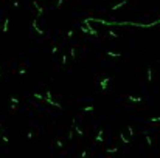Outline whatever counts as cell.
<instances>
[{
    "label": "cell",
    "mask_w": 160,
    "mask_h": 158,
    "mask_svg": "<svg viewBox=\"0 0 160 158\" xmlns=\"http://www.w3.org/2000/svg\"><path fill=\"white\" fill-rule=\"evenodd\" d=\"M128 99H129L131 102H141V101H143V98H140V96H132V95H129Z\"/></svg>",
    "instance_id": "obj_4"
},
{
    "label": "cell",
    "mask_w": 160,
    "mask_h": 158,
    "mask_svg": "<svg viewBox=\"0 0 160 158\" xmlns=\"http://www.w3.org/2000/svg\"><path fill=\"white\" fill-rule=\"evenodd\" d=\"M149 123H160V116H154V118H149Z\"/></svg>",
    "instance_id": "obj_11"
},
{
    "label": "cell",
    "mask_w": 160,
    "mask_h": 158,
    "mask_svg": "<svg viewBox=\"0 0 160 158\" xmlns=\"http://www.w3.org/2000/svg\"><path fill=\"white\" fill-rule=\"evenodd\" d=\"M33 28H34V30L38 31V34H41V36L44 34V31L41 30V28H39V25H38V20H33Z\"/></svg>",
    "instance_id": "obj_5"
},
{
    "label": "cell",
    "mask_w": 160,
    "mask_h": 158,
    "mask_svg": "<svg viewBox=\"0 0 160 158\" xmlns=\"http://www.w3.org/2000/svg\"><path fill=\"white\" fill-rule=\"evenodd\" d=\"M107 54L110 56V58H120V56H121L120 53H113V51H107Z\"/></svg>",
    "instance_id": "obj_8"
},
{
    "label": "cell",
    "mask_w": 160,
    "mask_h": 158,
    "mask_svg": "<svg viewBox=\"0 0 160 158\" xmlns=\"http://www.w3.org/2000/svg\"><path fill=\"white\" fill-rule=\"evenodd\" d=\"M75 136V133H73V130H70V132H68V139H72Z\"/></svg>",
    "instance_id": "obj_22"
},
{
    "label": "cell",
    "mask_w": 160,
    "mask_h": 158,
    "mask_svg": "<svg viewBox=\"0 0 160 158\" xmlns=\"http://www.w3.org/2000/svg\"><path fill=\"white\" fill-rule=\"evenodd\" d=\"M128 132H129L131 136H134V129H132V127H128Z\"/></svg>",
    "instance_id": "obj_19"
},
{
    "label": "cell",
    "mask_w": 160,
    "mask_h": 158,
    "mask_svg": "<svg viewBox=\"0 0 160 158\" xmlns=\"http://www.w3.org/2000/svg\"><path fill=\"white\" fill-rule=\"evenodd\" d=\"M110 79H112V78H109V76L103 78V79L100 81V88H101V90H106V88H107V84L110 82Z\"/></svg>",
    "instance_id": "obj_2"
},
{
    "label": "cell",
    "mask_w": 160,
    "mask_h": 158,
    "mask_svg": "<svg viewBox=\"0 0 160 158\" xmlns=\"http://www.w3.org/2000/svg\"><path fill=\"white\" fill-rule=\"evenodd\" d=\"M126 3H128V0H121V2H120V3H117V5H113V6H112V9H113V11H115V9H118V8L124 6V5H126Z\"/></svg>",
    "instance_id": "obj_6"
},
{
    "label": "cell",
    "mask_w": 160,
    "mask_h": 158,
    "mask_svg": "<svg viewBox=\"0 0 160 158\" xmlns=\"http://www.w3.org/2000/svg\"><path fill=\"white\" fill-rule=\"evenodd\" d=\"M107 34L112 37V39H117V37H118V34H117V33H113L112 30H109V33H107Z\"/></svg>",
    "instance_id": "obj_12"
},
{
    "label": "cell",
    "mask_w": 160,
    "mask_h": 158,
    "mask_svg": "<svg viewBox=\"0 0 160 158\" xmlns=\"http://www.w3.org/2000/svg\"><path fill=\"white\" fill-rule=\"evenodd\" d=\"M44 99H45V101L48 102L50 106H55V107H59V109H62V106L59 104V102H55V101H53V98H51V93H50V91H47V93H45V96H44Z\"/></svg>",
    "instance_id": "obj_1"
},
{
    "label": "cell",
    "mask_w": 160,
    "mask_h": 158,
    "mask_svg": "<svg viewBox=\"0 0 160 158\" xmlns=\"http://www.w3.org/2000/svg\"><path fill=\"white\" fill-rule=\"evenodd\" d=\"M83 112H86V113H89V112H93V106H87V107H84Z\"/></svg>",
    "instance_id": "obj_9"
},
{
    "label": "cell",
    "mask_w": 160,
    "mask_h": 158,
    "mask_svg": "<svg viewBox=\"0 0 160 158\" xmlns=\"http://www.w3.org/2000/svg\"><path fill=\"white\" fill-rule=\"evenodd\" d=\"M118 152V147H112V149H107V154H115Z\"/></svg>",
    "instance_id": "obj_14"
},
{
    "label": "cell",
    "mask_w": 160,
    "mask_h": 158,
    "mask_svg": "<svg viewBox=\"0 0 160 158\" xmlns=\"http://www.w3.org/2000/svg\"><path fill=\"white\" fill-rule=\"evenodd\" d=\"M61 64H62V65H65V64H67V56H65V54L62 56V59H61Z\"/></svg>",
    "instance_id": "obj_17"
},
{
    "label": "cell",
    "mask_w": 160,
    "mask_h": 158,
    "mask_svg": "<svg viewBox=\"0 0 160 158\" xmlns=\"http://www.w3.org/2000/svg\"><path fill=\"white\" fill-rule=\"evenodd\" d=\"M145 135H146V133H145ZM146 141H148V144H149V146H152V139H151V136H148V135H146Z\"/></svg>",
    "instance_id": "obj_18"
},
{
    "label": "cell",
    "mask_w": 160,
    "mask_h": 158,
    "mask_svg": "<svg viewBox=\"0 0 160 158\" xmlns=\"http://www.w3.org/2000/svg\"><path fill=\"white\" fill-rule=\"evenodd\" d=\"M67 37H73V30H68L67 31Z\"/></svg>",
    "instance_id": "obj_21"
},
{
    "label": "cell",
    "mask_w": 160,
    "mask_h": 158,
    "mask_svg": "<svg viewBox=\"0 0 160 158\" xmlns=\"http://www.w3.org/2000/svg\"><path fill=\"white\" fill-rule=\"evenodd\" d=\"M58 50H59V48H58L56 45H55V46H51V54H56V53H58Z\"/></svg>",
    "instance_id": "obj_16"
},
{
    "label": "cell",
    "mask_w": 160,
    "mask_h": 158,
    "mask_svg": "<svg viewBox=\"0 0 160 158\" xmlns=\"http://www.w3.org/2000/svg\"><path fill=\"white\" fill-rule=\"evenodd\" d=\"M103 135H104V130L101 129V130H100V132H98V136H96L95 139H96V141H98V143H101V141H103V139H104V138H103Z\"/></svg>",
    "instance_id": "obj_7"
},
{
    "label": "cell",
    "mask_w": 160,
    "mask_h": 158,
    "mask_svg": "<svg viewBox=\"0 0 160 158\" xmlns=\"http://www.w3.org/2000/svg\"><path fill=\"white\" fill-rule=\"evenodd\" d=\"M70 56H72V59H75V58H76V50H75V48L70 50Z\"/></svg>",
    "instance_id": "obj_15"
},
{
    "label": "cell",
    "mask_w": 160,
    "mask_h": 158,
    "mask_svg": "<svg viewBox=\"0 0 160 158\" xmlns=\"http://www.w3.org/2000/svg\"><path fill=\"white\" fill-rule=\"evenodd\" d=\"M34 98H38V99H44V96H42V95H39V93H36V95H34Z\"/></svg>",
    "instance_id": "obj_24"
},
{
    "label": "cell",
    "mask_w": 160,
    "mask_h": 158,
    "mask_svg": "<svg viewBox=\"0 0 160 158\" xmlns=\"http://www.w3.org/2000/svg\"><path fill=\"white\" fill-rule=\"evenodd\" d=\"M120 136H121V141H123V143H124V144H129V139H128V138H126V136H124V135H123V133H121V135H120Z\"/></svg>",
    "instance_id": "obj_13"
},
{
    "label": "cell",
    "mask_w": 160,
    "mask_h": 158,
    "mask_svg": "<svg viewBox=\"0 0 160 158\" xmlns=\"http://www.w3.org/2000/svg\"><path fill=\"white\" fill-rule=\"evenodd\" d=\"M56 146H58V147L61 149V147H62V146H64V144H62V141H61V139H58V141H56Z\"/></svg>",
    "instance_id": "obj_23"
},
{
    "label": "cell",
    "mask_w": 160,
    "mask_h": 158,
    "mask_svg": "<svg viewBox=\"0 0 160 158\" xmlns=\"http://www.w3.org/2000/svg\"><path fill=\"white\" fill-rule=\"evenodd\" d=\"M33 5H34V8L38 9V16H42V14H44V8H42V6H41L38 2H36V0L33 2Z\"/></svg>",
    "instance_id": "obj_3"
},
{
    "label": "cell",
    "mask_w": 160,
    "mask_h": 158,
    "mask_svg": "<svg viewBox=\"0 0 160 158\" xmlns=\"http://www.w3.org/2000/svg\"><path fill=\"white\" fill-rule=\"evenodd\" d=\"M62 3H64V0H58V2H56V6H58V8H61V6H62Z\"/></svg>",
    "instance_id": "obj_20"
},
{
    "label": "cell",
    "mask_w": 160,
    "mask_h": 158,
    "mask_svg": "<svg viewBox=\"0 0 160 158\" xmlns=\"http://www.w3.org/2000/svg\"><path fill=\"white\" fill-rule=\"evenodd\" d=\"M148 81H149V82L152 81V70H151V67L148 68Z\"/></svg>",
    "instance_id": "obj_10"
}]
</instances>
